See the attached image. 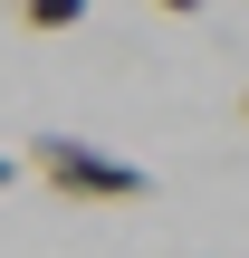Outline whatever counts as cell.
I'll return each instance as SVG.
<instances>
[{
  "instance_id": "6da1fadb",
  "label": "cell",
  "mask_w": 249,
  "mask_h": 258,
  "mask_svg": "<svg viewBox=\"0 0 249 258\" xmlns=\"http://www.w3.org/2000/svg\"><path fill=\"white\" fill-rule=\"evenodd\" d=\"M29 172L48 191H67V201H154V172L86 144V134H29Z\"/></svg>"
},
{
  "instance_id": "7a4b0ae2",
  "label": "cell",
  "mask_w": 249,
  "mask_h": 258,
  "mask_svg": "<svg viewBox=\"0 0 249 258\" xmlns=\"http://www.w3.org/2000/svg\"><path fill=\"white\" fill-rule=\"evenodd\" d=\"M86 10H96V0H19V19H29V29H77Z\"/></svg>"
},
{
  "instance_id": "3957f363",
  "label": "cell",
  "mask_w": 249,
  "mask_h": 258,
  "mask_svg": "<svg viewBox=\"0 0 249 258\" xmlns=\"http://www.w3.org/2000/svg\"><path fill=\"white\" fill-rule=\"evenodd\" d=\"M154 10H173V19H202V10H211V0H154Z\"/></svg>"
},
{
  "instance_id": "277c9868",
  "label": "cell",
  "mask_w": 249,
  "mask_h": 258,
  "mask_svg": "<svg viewBox=\"0 0 249 258\" xmlns=\"http://www.w3.org/2000/svg\"><path fill=\"white\" fill-rule=\"evenodd\" d=\"M10 182H19V163H10V153H0V191H10Z\"/></svg>"
},
{
  "instance_id": "5b68a950",
  "label": "cell",
  "mask_w": 249,
  "mask_h": 258,
  "mask_svg": "<svg viewBox=\"0 0 249 258\" xmlns=\"http://www.w3.org/2000/svg\"><path fill=\"white\" fill-rule=\"evenodd\" d=\"M240 115H249V86H240Z\"/></svg>"
}]
</instances>
